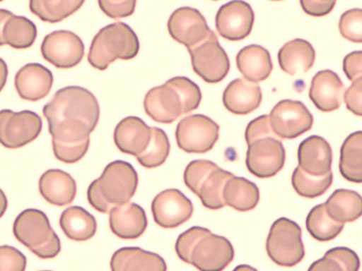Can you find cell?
Masks as SVG:
<instances>
[{"label":"cell","mask_w":362,"mask_h":271,"mask_svg":"<svg viewBox=\"0 0 362 271\" xmlns=\"http://www.w3.org/2000/svg\"><path fill=\"white\" fill-rule=\"evenodd\" d=\"M57 159L72 164L86 154L90 133L96 127L100 106L85 88L71 85L58 90L42 109Z\"/></svg>","instance_id":"1"},{"label":"cell","mask_w":362,"mask_h":271,"mask_svg":"<svg viewBox=\"0 0 362 271\" xmlns=\"http://www.w3.org/2000/svg\"><path fill=\"white\" fill-rule=\"evenodd\" d=\"M270 259L281 267H293L305 256L302 231L294 221L280 217L272 224L266 241Z\"/></svg>","instance_id":"7"},{"label":"cell","mask_w":362,"mask_h":271,"mask_svg":"<svg viewBox=\"0 0 362 271\" xmlns=\"http://www.w3.org/2000/svg\"><path fill=\"white\" fill-rule=\"evenodd\" d=\"M254 20V11L248 3L232 1L222 5L218 10L216 28L223 38L238 41L250 33Z\"/></svg>","instance_id":"16"},{"label":"cell","mask_w":362,"mask_h":271,"mask_svg":"<svg viewBox=\"0 0 362 271\" xmlns=\"http://www.w3.org/2000/svg\"><path fill=\"white\" fill-rule=\"evenodd\" d=\"M236 64L245 79L255 83L266 80L272 71L269 52L258 44L241 49L236 56Z\"/></svg>","instance_id":"27"},{"label":"cell","mask_w":362,"mask_h":271,"mask_svg":"<svg viewBox=\"0 0 362 271\" xmlns=\"http://www.w3.org/2000/svg\"><path fill=\"white\" fill-rule=\"evenodd\" d=\"M188 52L194 71L206 83H218L227 76L230 61L214 31L207 40Z\"/></svg>","instance_id":"11"},{"label":"cell","mask_w":362,"mask_h":271,"mask_svg":"<svg viewBox=\"0 0 362 271\" xmlns=\"http://www.w3.org/2000/svg\"><path fill=\"white\" fill-rule=\"evenodd\" d=\"M341 36L349 41L362 43V8H351L344 12L339 21Z\"/></svg>","instance_id":"39"},{"label":"cell","mask_w":362,"mask_h":271,"mask_svg":"<svg viewBox=\"0 0 362 271\" xmlns=\"http://www.w3.org/2000/svg\"><path fill=\"white\" fill-rule=\"evenodd\" d=\"M144 108L153 121L163 124H170L185 114L181 96L169 80L147 92Z\"/></svg>","instance_id":"17"},{"label":"cell","mask_w":362,"mask_h":271,"mask_svg":"<svg viewBox=\"0 0 362 271\" xmlns=\"http://www.w3.org/2000/svg\"><path fill=\"white\" fill-rule=\"evenodd\" d=\"M139 50L136 34L127 24L116 22L101 28L94 36L88 54V63L100 71L105 70L116 59L129 60Z\"/></svg>","instance_id":"4"},{"label":"cell","mask_w":362,"mask_h":271,"mask_svg":"<svg viewBox=\"0 0 362 271\" xmlns=\"http://www.w3.org/2000/svg\"><path fill=\"white\" fill-rule=\"evenodd\" d=\"M16 239L37 257H56L61 251L60 240L41 210L29 208L22 211L13 225Z\"/></svg>","instance_id":"5"},{"label":"cell","mask_w":362,"mask_h":271,"mask_svg":"<svg viewBox=\"0 0 362 271\" xmlns=\"http://www.w3.org/2000/svg\"><path fill=\"white\" fill-rule=\"evenodd\" d=\"M40 271H51V270H40Z\"/></svg>","instance_id":"47"},{"label":"cell","mask_w":362,"mask_h":271,"mask_svg":"<svg viewBox=\"0 0 362 271\" xmlns=\"http://www.w3.org/2000/svg\"><path fill=\"white\" fill-rule=\"evenodd\" d=\"M324 203L327 213L337 222H352L362 216V196L355 191L336 189Z\"/></svg>","instance_id":"29"},{"label":"cell","mask_w":362,"mask_h":271,"mask_svg":"<svg viewBox=\"0 0 362 271\" xmlns=\"http://www.w3.org/2000/svg\"><path fill=\"white\" fill-rule=\"evenodd\" d=\"M343 71L347 78L354 81L362 77V51H354L343 59Z\"/></svg>","instance_id":"44"},{"label":"cell","mask_w":362,"mask_h":271,"mask_svg":"<svg viewBox=\"0 0 362 271\" xmlns=\"http://www.w3.org/2000/svg\"><path fill=\"white\" fill-rule=\"evenodd\" d=\"M219 126L209 117L192 114L178 123L175 138L178 147L188 153H205L218 139Z\"/></svg>","instance_id":"8"},{"label":"cell","mask_w":362,"mask_h":271,"mask_svg":"<svg viewBox=\"0 0 362 271\" xmlns=\"http://www.w3.org/2000/svg\"><path fill=\"white\" fill-rule=\"evenodd\" d=\"M26 258L14 247L4 245L0 248V271H25Z\"/></svg>","instance_id":"40"},{"label":"cell","mask_w":362,"mask_h":271,"mask_svg":"<svg viewBox=\"0 0 362 271\" xmlns=\"http://www.w3.org/2000/svg\"><path fill=\"white\" fill-rule=\"evenodd\" d=\"M54 78L51 71L42 64L30 63L16 73L14 85L21 98L37 101L50 92Z\"/></svg>","instance_id":"20"},{"label":"cell","mask_w":362,"mask_h":271,"mask_svg":"<svg viewBox=\"0 0 362 271\" xmlns=\"http://www.w3.org/2000/svg\"><path fill=\"white\" fill-rule=\"evenodd\" d=\"M298 161V166L307 174L325 176L332 171V147L324 138L313 135L300 143Z\"/></svg>","instance_id":"18"},{"label":"cell","mask_w":362,"mask_h":271,"mask_svg":"<svg viewBox=\"0 0 362 271\" xmlns=\"http://www.w3.org/2000/svg\"><path fill=\"white\" fill-rule=\"evenodd\" d=\"M305 226L310 235L321 242L335 239L343 230L344 224L332 219L327 213L325 203L314 206L308 212Z\"/></svg>","instance_id":"34"},{"label":"cell","mask_w":362,"mask_h":271,"mask_svg":"<svg viewBox=\"0 0 362 271\" xmlns=\"http://www.w3.org/2000/svg\"><path fill=\"white\" fill-rule=\"evenodd\" d=\"M109 223L111 231L118 237L134 239L144 234L148 222L144 210L138 204L129 202L110 210Z\"/></svg>","instance_id":"23"},{"label":"cell","mask_w":362,"mask_h":271,"mask_svg":"<svg viewBox=\"0 0 362 271\" xmlns=\"http://www.w3.org/2000/svg\"><path fill=\"white\" fill-rule=\"evenodd\" d=\"M111 271H167L164 259L139 247H122L110 260Z\"/></svg>","instance_id":"26"},{"label":"cell","mask_w":362,"mask_h":271,"mask_svg":"<svg viewBox=\"0 0 362 271\" xmlns=\"http://www.w3.org/2000/svg\"><path fill=\"white\" fill-rule=\"evenodd\" d=\"M226 205L233 209L245 212L254 209L259 200L257 185L240 176H233L226 183L223 193Z\"/></svg>","instance_id":"32"},{"label":"cell","mask_w":362,"mask_h":271,"mask_svg":"<svg viewBox=\"0 0 362 271\" xmlns=\"http://www.w3.org/2000/svg\"><path fill=\"white\" fill-rule=\"evenodd\" d=\"M339 172L346 181L362 183V131L349 134L340 149Z\"/></svg>","instance_id":"31"},{"label":"cell","mask_w":362,"mask_h":271,"mask_svg":"<svg viewBox=\"0 0 362 271\" xmlns=\"http://www.w3.org/2000/svg\"><path fill=\"white\" fill-rule=\"evenodd\" d=\"M360 264L354 251L339 246L327 251L323 257L310 265L308 271H358Z\"/></svg>","instance_id":"33"},{"label":"cell","mask_w":362,"mask_h":271,"mask_svg":"<svg viewBox=\"0 0 362 271\" xmlns=\"http://www.w3.org/2000/svg\"><path fill=\"white\" fill-rule=\"evenodd\" d=\"M269 116L274 133L282 139L296 138L309 131L313 124L312 114L298 100L279 101Z\"/></svg>","instance_id":"12"},{"label":"cell","mask_w":362,"mask_h":271,"mask_svg":"<svg viewBox=\"0 0 362 271\" xmlns=\"http://www.w3.org/2000/svg\"><path fill=\"white\" fill-rule=\"evenodd\" d=\"M100 9L111 18H125L133 14L136 1H98Z\"/></svg>","instance_id":"41"},{"label":"cell","mask_w":362,"mask_h":271,"mask_svg":"<svg viewBox=\"0 0 362 271\" xmlns=\"http://www.w3.org/2000/svg\"><path fill=\"white\" fill-rule=\"evenodd\" d=\"M175 251L180 259L199 271H222L233 260L235 252L226 237L194 226L179 235Z\"/></svg>","instance_id":"2"},{"label":"cell","mask_w":362,"mask_h":271,"mask_svg":"<svg viewBox=\"0 0 362 271\" xmlns=\"http://www.w3.org/2000/svg\"><path fill=\"white\" fill-rule=\"evenodd\" d=\"M346 108L354 114L362 116V77L352 82L344 93Z\"/></svg>","instance_id":"43"},{"label":"cell","mask_w":362,"mask_h":271,"mask_svg":"<svg viewBox=\"0 0 362 271\" xmlns=\"http://www.w3.org/2000/svg\"><path fill=\"white\" fill-rule=\"evenodd\" d=\"M40 50L46 61L58 68L66 69L81 62L84 55V44L76 33L59 30L44 37Z\"/></svg>","instance_id":"13"},{"label":"cell","mask_w":362,"mask_h":271,"mask_svg":"<svg viewBox=\"0 0 362 271\" xmlns=\"http://www.w3.org/2000/svg\"><path fill=\"white\" fill-rule=\"evenodd\" d=\"M42 128V119L34 112L2 109L0 112L1 143L6 148H19L33 141Z\"/></svg>","instance_id":"9"},{"label":"cell","mask_w":362,"mask_h":271,"mask_svg":"<svg viewBox=\"0 0 362 271\" xmlns=\"http://www.w3.org/2000/svg\"><path fill=\"white\" fill-rule=\"evenodd\" d=\"M152 138V127L139 117L129 116L122 119L114 131V141L123 153L137 157L148 148Z\"/></svg>","instance_id":"19"},{"label":"cell","mask_w":362,"mask_h":271,"mask_svg":"<svg viewBox=\"0 0 362 271\" xmlns=\"http://www.w3.org/2000/svg\"><path fill=\"white\" fill-rule=\"evenodd\" d=\"M300 3L305 13L318 17L329 13L334 8L336 1L302 0Z\"/></svg>","instance_id":"45"},{"label":"cell","mask_w":362,"mask_h":271,"mask_svg":"<svg viewBox=\"0 0 362 271\" xmlns=\"http://www.w3.org/2000/svg\"><path fill=\"white\" fill-rule=\"evenodd\" d=\"M344 90V84L335 72L322 70L313 77L309 97L319 110L332 112L341 106Z\"/></svg>","instance_id":"21"},{"label":"cell","mask_w":362,"mask_h":271,"mask_svg":"<svg viewBox=\"0 0 362 271\" xmlns=\"http://www.w3.org/2000/svg\"><path fill=\"white\" fill-rule=\"evenodd\" d=\"M233 271H257V270L249 265L243 264L235 267Z\"/></svg>","instance_id":"46"},{"label":"cell","mask_w":362,"mask_h":271,"mask_svg":"<svg viewBox=\"0 0 362 271\" xmlns=\"http://www.w3.org/2000/svg\"><path fill=\"white\" fill-rule=\"evenodd\" d=\"M261 88L244 78L232 80L223 94V103L231 113L239 115L250 114L261 104Z\"/></svg>","instance_id":"24"},{"label":"cell","mask_w":362,"mask_h":271,"mask_svg":"<svg viewBox=\"0 0 362 271\" xmlns=\"http://www.w3.org/2000/svg\"><path fill=\"white\" fill-rule=\"evenodd\" d=\"M233 174L206 159H196L186 167L183 179L187 187L200 199L202 205L210 210H218L226 203L223 188Z\"/></svg>","instance_id":"6"},{"label":"cell","mask_w":362,"mask_h":271,"mask_svg":"<svg viewBox=\"0 0 362 271\" xmlns=\"http://www.w3.org/2000/svg\"><path fill=\"white\" fill-rule=\"evenodd\" d=\"M170 36L189 50L207 40L211 30L204 16L196 8L185 6L175 9L168 20Z\"/></svg>","instance_id":"14"},{"label":"cell","mask_w":362,"mask_h":271,"mask_svg":"<svg viewBox=\"0 0 362 271\" xmlns=\"http://www.w3.org/2000/svg\"><path fill=\"white\" fill-rule=\"evenodd\" d=\"M315 51L305 40L294 39L285 43L278 52L280 68L289 75L307 72L314 64Z\"/></svg>","instance_id":"28"},{"label":"cell","mask_w":362,"mask_h":271,"mask_svg":"<svg viewBox=\"0 0 362 271\" xmlns=\"http://www.w3.org/2000/svg\"><path fill=\"white\" fill-rule=\"evenodd\" d=\"M333 182V174L315 177L305 173L298 166L293 171L291 184L296 192L306 198H315L323 195Z\"/></svg>","instance_id":"36"},{"label":"cell","mask_w":362,"mask_h":271,"mask_svg":"<svg viewBox=\"0 0 362 271\" xmlns=\"http://www.w3.org/2000/svg\"><path fill=\"white\" fill-rule=\"evenodd\" d=\"M268 135L275 134L272 129L269 116L267 114L259 116L251 121L247 124L245 132L247 145L259 138Z\"/></svg>","instance_id":"42"},{"label":"cell","mask_w":362,"mask_h":271,"mask_svg":"<svg viewBox=\"0 0 362 271\" xmlns=\"http://www.w3.org/2000/svg\"><path fill=\"white\" fill-rule=\"evenodd\" d=\"M59 224L64 234L76 241L91 239L97 229L95 217L79 206L65 209L60 216Z\"/></svg>","instance_id":"30"},{"label":"cell","mask_w":362,"mask_h":271,"mask_svg":"<svg viewBox=\"0 0 362 271\" xmlns=\"http://www.w3.org/2000/svg\"><path fill=\"white\" fill-rule=\"evenodd\" d=\"M151 212L158 226L175 228L192 217L193 205L180 190L168 188L155 196L151 203Z\"/></svg>","instance_id":"15"},{"label":"cell","mask_w":362,"mask_h":271,"mask_svg":"<svg viewBox=\"0 0 362 271\" xmlns=\"http://www.w3.org/2000/svg\"><path fill=\"white\" fill-rule=\"evenodd\" d=\"M247 145L245 164L248 171L255 176L272 177L283 168L286 152L275 135L259 138Z\"/></svg>","instance_id":"10"},{"label":"cell","mask_w":362,"mask_h":271,"mask_svg":"<svg viewBox=\"0 0 362 271\" xmlns=\"http://www.w3.org/2000/svg\"><path fill=\"white\" fill-rule=\"evenodd\" d=\"M84 2L79 0H31L29 8L42 20L54 23L75 13Z\"/></svg>","instance_id":"35"},{"label":"cell","mask_w":362,"mask_h":271,"mask_svg":"<svg viewBox=\"0 0 362 271\" xmlns=\"http://www.w3.org/2000/svg\"><path fill=\"white\" fill-rule=\"evenodd\" d=\"M138 181L137 173L129 162H111L100 176L89 185L88 200L98 212L109 213L113 207L129 202L136 191Z\"/></svg>","instance_id":"3"},{"label":"cell","mask_w":362,"mask_h":271,"mask_svg":"<svg viewBox=\"0 0 362 271\" xmlns=\"http://www.w3.org/2000/svg\"><path fill=\"white\" fill-rule=\"evenodd\" d=\"M37 37L36 25L25 16H16L8 10H0V44L15 49H26Z\"/></svg>","instance_id":"22"},{"label":"cell","mask_w":362,"mask_h":271,"mask_svg":"<svg viewBox=\"0 0 362 271\" xmlns=\"http://www.w3.org/2000/svg\"><path fill=\"white\" fill-rule=\"evenodd\" d=\"M39 191L43 198L57 206L71 204L76 194V183L67 172L50 169L44 172L38 182Z\"/></svg>","instance_id":"25"},{"label":"cell","mask_w":362,"mask_h":271,"mask_svg":"<svg viewBox=\"0 0 362 271\" xmlns=\"http://www.w3.org/2000/svg\"><path fill=\"white\" fill-rule=\"evenodd\" d=\"M168 80L181 96L185 114L191 112L199 107L202 93L199 87L195 83L184 76L173 77Z\"/></svg>","instance_id":"38"},{"label":"cell","mask_w":362,"mask_h":271,"mask_svg":"<svg viewBox=\"0 0 362 271\" xmlns=\"http://www.w3.org/2000/svg\"><path fill=\"white\" fill-rule=\"evenodd\" d=\"M170 145L163 130L152 127V138L146 151L136 157L139 164L146 168H155L163 164L170 152Z\"/></svg>","instance_id":"37"}]
</instances>
